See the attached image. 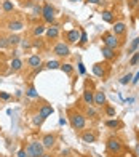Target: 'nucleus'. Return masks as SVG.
I'll return each mask as SVG.
<instances>
[{
    "instance_id": "nucleus-42",
    "label": "nucleus",
    "mask_w": 139,
    "mask_h": 157,
    "mask_svg": "<svg viewBox=\"0 0 139 157\" xmlns=\"http://www.w3.org/2000/svg\"><path fill=\"white\" fill-rule=\"evenodd\" d=\"M21 45H22V47H24V48H27V47H29V42H26V40H22V42H21Z\"/></svg>"
},
{
    "instance_id": "nucleus-39",
    "label": "nucleus",
    "mask_w": 139,
    "mask_h": 157,
    "mask_svg": "<svg viewBox=\"0 0 139 157\" xmlns=\"http://www.w3.org/2000/svg\"><path fill=\"white\" fill-rule=\"evenodd\" d=\"M78 71H80V74H85V72H86V69H85V66H83V63H78Z\"/></svg>"
},
{
    "instance_id": "nucleus-34",
    "label": "nucleus",
    "mask_w": 139,
    "mask_h": 157,
    "mask_svg": "<svg viewBox=\"0 0 139 157\" xmlns=\"http://www.w3.org/2000/svg\"><path fill=\"white\" fill-rule=\"evenodd\" d=\"M7 47H10L8 45V40H7V37H0V48H7Z\"/></svg>"
},
{
    "instance_id": "nucleus-8",
    "label": "nucleus",
    "mask_w": 139,
    "mask_h": 157,
    "mask_svg": "<svg viewBox=\"0 0 139 157\" xmlns=\"http://www.w3.org/2000/svg\"><path fill=\"white\" fill-rule=\"evenodd\" d=\"M66 39H67V42H69V43H77L78 40H80V31H78V29H72V31H69V32H67V35H66Z\"/></svg>"
},
{
    "instance_id": "nucleus-43",
    "label": "nucleus",
    "mask_w": 139,
    "mask_h": 157,
    "mask_svg": "<svg viewBox=\"0 0 139 157\" xmlns=\"http://www.w3.org/2000/svg\"><path fill=\"white\" fill-rule=\"evenodd\" d=\"M136 156L139 157V144H136Z\"/></svg>"
},
{
    "instance_id": "nucleus-32",
    "label": "nucleus",
    "mask_w": 139,
    "mask_h": 157,
    "mask_svg": "<svg viewBox=\"0 0 139 157\" xmlns=\"http://www.w3.org/2000/svg\"><path fill=\"white\" fill-rule=\"evenodd\" d=\"M42 15V8L39 5H34V8H32V16H40Z\"/></svg>"
},
{
    "instance_id": "nucleus-10",
    "label": "nucleus",
    "mask_w": 139,
    "mask_h": 157,
    "mask_svg": "<svg viewBox=\"0 0 139 157\" xmlns=\"http://www.w3.org/2000/svg\"><path fill=\"white\" fill-rule=\"evenodd\" d=\"M114 35H123L125 32H126V26H125V22H122V21H118V22H115L114 24Z\"/></svg>"
},
{
    "instance_id": "nucleus-38",
    "label": "nucleus",
    "mask_w": 139,
    "mask_h": 157,
    "mask_svg": "<svg viewBox=\"0 0 139 157\" xmlns=\"http://www.w3.org/2000/svg\"><path fill=\"white\" fill-rule=\"evenodd\" d=\"M131 84H133V85L139 84V72H138V74H136V76H134L133 78H131Z\"/></svg>"
},
{
    "instance_id": "nucleus-40",
    "label": "nucleus",
    "mask_w": 139,
    "mask_h": 157,
    "mask_svg": "<svg viewBox=\"0 0 139 157\" xmlns=\"http://www.w3.org/2000/svg\"><path fill=\"white\" fill-rule=\"evenodd\" d=\"M18 157H29V156H27V152H26V151H22V149H21L19 152H18Z\"/></svg>"
},
{
    "instance_id": "nucleus-35",
    "label": "nucleus",
    "mask_w": 139,
    "mask_h": 157,
    "mask_svg": "<svg viewBox=\"0 0 139 157\" xmlns=\"http://www.w3.org/2000/svg\"><path fill=\"white\" fill-rule=\"evenodd\" d=\"M86 40H88L86 32H85V31H82V32H80V40H78V42H80V43H86Z\"/></svg>"
},
{
    "instance_id": "nucleus-20",
    "label": "nucleus",
    "mask_w": 139,
    "mask_h": 157,
    "mask_svg": "<svg viewBox=\"0 0 139 157\" xmlns=\"http://www.w3.org/2000/svg\"><path fill=\"white\" fill-rule=\"evenodd\" d=\"M21 67H22V61L19 58H15L11 61V69L13 71H21Z\"/></svg>"
},
{
    "instance_id": "nucleus-44",
    "label": "nucleus",
    "mask_w": 139,
    "mask_h": 157,
    "mask_svg": "<svg viewBox=\"0 0 139 157\" xmlns=\"http://www.w3.org/2000/svg\"><path fill=\"white\" fill-rule=\"evenodd\" d=\"M128 157H138V156H136V154H134V156H128Z\"/></svg>"
},
{
    "instance_id": "nucleus-36",
    "label": "nucleus",
    "mask_w": 139,
    "mask_h": 157,
    "mask_svg": "<svg viewBox=\"0 0 139 157\" xmlns=\"http://www.w3.org/2000/svg\"><path fill=\"white\" fill-rule=\"evenodd\" d=\"M43 120H45V119L42 117L40 114H39V115H35V117H34V123H35V125H40V123L43 122Z\"/></svg>"
},
{
    "instance_id": "nucleus-14",
    "label": "nucleus",
    "mask_w": 139,
    "mask_h": 157,
    "mask_svg": "<svg viewBox=\"0 0 139 157\" xmlns=\"http://www.w3.org/2000/svg\"><path fill=\"white\" fill-rule=\"evenodd\" d=\"M101 52H103V56L107 59V61H110V59H114L115 58V50H112V48H109V47H103V50H101Z\"/></svg>"
},
{
    "instance_id": "nucleus-45",
    "label": "nucleus",
    "mask_w": 139,
    "mask_h": 157,
    "mask_svg": "<svg viewBox=\"0 0 139 157\" xmlns=\"http://www.w3.org/2000/svg\"><path fill=\"white\" fill-rule=\"evenodd\" d=\"M71 2H77V0H71Z\"/></svg>"
},
{
    "instance_id": "nucleus-13",
    "label": "nucleus",
    "mask_w": 139,
    "mask_h": 157,
    "mask_svg": "<svg viewBox=\"0 0 139 157\" xmlns=\"http://www.w3.org/2000/svg\"><path fill=\"white\" fill-rule=\"evenodd\" d=\"M8 29L11 32H19V31L24 29V22L22 21H10L8 22Z\"/></svg>"
},
{
    "instance_id": "nucleus-23",
    "label": "nucleus",
    "mask_w": 139,
    "mask_h": 157,
    "mask_svg": "<svg viewBox=\"0 0 139 157\" xmlns=\"http://www.w3.org/2000/svg\"><path fill=\"white\" fill-rule=\"evenodd\" d=\"M2 7H3V10H5V11H13V8H15L13 2H10V0H3Z\"/></svg>"
},
{
    "instance_id": "nucleus-19",
    "label": "nucleus",
    "mask_w": 139,
    "mask_h": 157,
    "mask_svg": "<svg viewBox=\"0 0 139 157\" xmlns=\"http://www.w3.org/2000/svg\"><path fill=\"white\" fill-rule=\"evenodd\" d=\"M93 95L94 93H91L90 90H85L83 91V101H85L86 104H93Z\"/></svg>"
},
{
    "instance_id": "nucleus-37",
    "label": "nucleus",
    "mask_w": 139,
    "mask_h": 157,
    "mask_svg": "<svg viewBox=\"0 0 139 157\" xmlns=\"http://www.w3.org/2000/svg\"><path fill=\"white\" fill-rule=\"evenodd\" d=\"M0 98L7 101V99H10V98H11V95H10V93H5V91H0Z\"/></svg>"
},
{
    "instance_id": "nucleus-9",
    "label": "nucleus",
    "mask_w": 139,
    "mask_h": 157,
    "mask_svg": "<svg viewBox=\"0 0 139 157\" xmlns=\"http://www.w3.org/2000/svg\"><path fill=\"white\" fill-rule=\"evenodd\" d=\"M54 143H56V136L54 135H45L43 140H42V144H43L45 149H51L54 146Z\"/></svg>"
},
{
    "instance_id": "nucleus-41",
    "label": "nucleus",
    "mask_w": 139,
    "mask_h": 157,
    "mask_svg": "<svg viewBox=\"0 0 139 157\" xmlns=\"http://www.w3.org/2000/svg\"><path fill=\"white\" fill-rule=\"evenodd\" d=\"M88 3H93V5H99V3H103L101 0H86Z\"/></svg>"
},
{
    "instance_id": "nucleus-21",
    "label": "nucleus",
    "mask_w": 139,
    "mask_h": 157,
    "mask_svg": "<svg viewBox=\"0 0 139 157\" xmlns=\"http://www.w3.org/2000/svg\"><path fill=\"white\" fill-rule=\"evenodd\" d=\"M138 47H139V37H136V39L133 40L131 43H129V47H128V53H134L138 50Z\"/></svg>"
},
{
    "instance_id": "nucleus-18",
    "label": "nucleus",
    "mask_w": 139,
    "mask_h": 157,
    "mask_svg": "<svg viewBox=\"0 0 139 157\" xmlns=\"http://www.w3.org/2000/svg\"><path fill=\"white\" fill-rule=\"evenodd\" d=\"M7 40H8V45H10V47H13V45H18V43L21 42V39H19V37H18L16 34L8 35V37H7Z\"/></svg>"
},
{
    "instance_id": "nucleus-30",
    "label": "nucleus",
    "mask_w": 139,
    "mask_h": 157,
    "mask_svg": "<svg viewBox=\"0 0 139 157\" xmlns=\"http://www.w3.org/2000/svg\"><path fill=\"white\" fill-rule=\"evenodd\" d=\"M106 125H107L109 128H115V130H117V128L120 127V122L118 120H107V122H106Z\"/></svg>"
},
{
    "instance_id": "nucleus-25",
    "label": "nucleus",
    "mask_w": 139,
    "mask_h": 157,
    "mask_svg": "<svg viewBox=\"0 0 139 157\" xmlns=\"http://www.w3.org/2000/svg\"><path fill=\"white\" fill-rule=\"evenodd\" d=\"M138 63H139V52H134V55L129 59V66H136Z\"/></svg>"
},
{
    "instance_id": "nucleus-27",
    "label": "nucleus",
    "mask_w": 139,
    "mask_h": 157,
    "mask_svg": "<svg viewBox=\"0 0 139 157\" xmlns=\"http://www.w3.org/2000/svg\"><path fill=\"white\" fill-rule=\"evenodd\" d=\"M46 67L48 69H59L61 67V63L59 61H48L46 63Z\"/></svg>"
},
{
    "instance_id": "nucleus-33",
    "label": "nucleus",
    "mask_w": 139,
    "mask_h": 157,
    "mask_svg": "<svg viewBox=\"0 0 139 157\" xmlns=\"http://www.w3.org/2000/svg\"><path fill=\"white\" fill-rule=\"evenodd\" d=\"M106 114H107L109 117H114L115 115V108L114 106H107V108H106Z\"/></svg>"
},
{
    "instance_id": "nucleus-29",
    "label": "nucleus",
    "mask_w": 139,
    "mask_h": 157,
    "mask_svg": "<svg viewBox=\"0 0 139 157\" xmlns=\"http://www.w3.org/2000/svg\"><path fill=\"white\" fill-rule=\"evenodd\" d=\"M26 95L29 96V98H39V93H37V90L34 88V87H30V88L26 91Z\"/></svg>"
},
{
    "instance_id": "nucleus-3",
    "label": "nucleus",
    "mask_w": 139,
    "mask_h": 157,
    "mask_svg": "<svg viewBox=\"0 0 139 157\" xmlns=\"http://www.w3.org/2000/svg\"><path fill=\"white\" fill-rule=\"evenodd\" d=\"M103 42H104V47H109V48H112V50H115L120 45L118 37L114 35V34H106L103 37Z\"/></svg>"
},
{
    "instance_id": "nucleus-28",
    "label": "nucleus",
    "mask_w": 139,
    "mask_h": 157,
    "mask_svg": "<svg viewBox=\"0 0 139 157\" xmlns=\"http://www.w3.org/2000/svg\"><path fill=\"white\" fill-rule=\"evenodd\" d=\"M61 69L66 74H72V71H74V66L72 64H69V63H66V64H61Z\"/></svg>"
},
{
    "instance_id": "nucleus-5",
    "label": "nucleus",
    "mask_w": 139,
    "mask_h": 157,
    "mask_svg": "<svg viewBox=\"0 0 139 157\" xmlns=\"http://www.w3.org/2000/svg\"><path fill=\"white\" fill-rule=\"evenodd\" d=\"M42 16L46 22H53L54 21V8L50 5V3H45L42 7Z\"/></svg>"
},
{
    "instance_id": "nucleus-12",
    "label": "nucleus",
    "mask_w": 139,
    "mask_h": 157,
    "mask_svg": "<svg viewBox=\"0 0 139 157\" xmlns=\"http://www.w3.org/2000/svg\"><path fill=\"white\" fill-rule=\"evenodd\" d=\"M53 112H54V109H53V106H50V104H43V106L40 108V111H39V114H40L43 119L50 117Z\"/></svg>"
},
{
    "instance_id": "nucleus-4",
    "label": "nucleus",
    "mask_w": 139,
    "mask_h": 157,
    "mask_svg": "<svg viewBox=\"0 0 139 157\" xmlns=\"http://www.w3.org/2000/svg\"><path fill=\"white\" fill-rule=\"evenodd\" d=\"M106 144H107V149L112 152V154H118V152H122V149H123L122 143H120V140H117V138H109Z\"/></svg>"
},
{
    "instance_id": "nucleus-15",
    "label": "nucleus",
    "mask_w": 139,
    "mask_h": 157,
    "mask_svg": "<svg viewBox=\"0 0 139 157\" xmlns=\"http://www.w3.org/2000/svg\"><path fill=\"white\" fill-rule=\"evenodd\" d=\"M82 140H83V143H94L96 141V135L93 132H83V135H82Z\"/></svg>"
},
{
    "instance_id": "nucleus-2",
    "label": "nucleus",
    "mask_w": 139,
    "mask_h": 157,
    "mask_svg": "<svg viewBox=\"0 0 139 157\" xmlns=\"http://www.w3.org/2000/svg\"><path fill=\"white\" fill-rule=\"evenodd\" d=\"M43 144H42V141L39 143V141H32V143H29L27 144V156L29 157H42L43 156Z\"/></svg>"
},
{
    "instance_id": "nucleus-6",
    "label": "nucleus",
    "mask_w": 139,
    "mask_h": 157,
    "mask_svg": "<svg viewBox=\"0 0 139 157\" xmlns=\"http://www.w3.org/2000/svg\"><path fill=\"white\" fill-rule=\"evenodd\" d=\"M53 52H54V55H58V56H69V55H71V48H69L67 43L59 42V43L54 45Z\"/></svg>"
},
{
    "instance_id": "nucleus-1",
    "label": "nucleus",
    "mask_w": 139,
    "mask_h": 157,
    "mask_svg": "<svg viewBox=\"0 0 139 157\" xmlns=\"http://www.w3.org/2000/svg\"><path fill=\"white\" fill-rule=\"evenodd\" d=\"M71 125H72L74 130H83L86 125V117L80 112L71 114Z\"/></svg>"
},
{
    "instance_id": "nucleus-17",
    "label": "nucleus",
    "mask_w": 139,
    "mask_h": 157,
    "mask_svg": "<svg viewBox=\"0 0 139 157\" xmlns=\"http://www.w3.org/2000/svg\"><path fill=\"white\" fill-rule=\"evenodd\" d=\"M93 74H94V76H98V77H104L106 71H104L103 64H94V66H93Z\"/></svg>"
},
{
    "instance_id": "nucleus-22",
    "label": "nucleus",
    "mask_w": 139,
    "mask_h": 157,
    "mask_svg": "<svg viewBox=\"0 0 139 157\" xmlns=\"http://www.w3.org/2000/svg\"><path fill=\"white\" fill-rule=\"evenodd\" d=\"M103 19L106 22H114V13L112 11H103Z\"/></svg>"
},
{
    "instance_id": "nucleus-7",
    "label": "nucleus",
    "mask_w": 139,
    "mask_h": 157,
    "mask_svg": "<svg viewBox=\"0 0 139 157\" xmlns=\"http://www.w3.org/2000/svg\"><path fill=\"white\" fill-rule=\"evenodd\" d=\"M93 104L96 106H104L106 104V95L104 91H94V95H93Z\"/></svg>"
},
{
    "instance_id": "nucleus-24",
    "label": "nucleus",
    "mask_w": 139,
    "mask_h": 157,
    "mask_svg": "<svg viewBox=\"0 0 139 157\" xmlns=\"http://www.w3.org/2000/svg\"><path fill=\"white\" fill-rule=\"evenodd\" d=\"M131 78H133L131 74H125V76L120 78V84H122V85H128V84H131Z\"/></svg>"
},
{
    "instance_id": "nucleus-16",
    "label": "nucleus",
    "mask_w": 139,
    "mask_h": 157,
    "mask_svg": "<svg viewBox=\"0 0 139 157\" xmlns=\"http://www.w3.org/2000/svg\"><path fill=\"white\" fill-rule=\"evenodd\" d=\"M45 32H46V37H48V39H56V37L59 35V29H58V26L48 27V29H46Z\"/></svg>"
},
{
    "instance_id": "nucleus-31",
    "label": "nucleus",
    "mask_w": 139,
    "mask_h": 157,
    "mask_svg": "<svg viewBox=\"0 0 139 157\" xmlns=\"http://www.w3.org/2000/svg\"><path fill=\"white\" fill-rule=\"evenodd\" d=\"M96 115H98V112H96L93 108H88L86 111V117H91V119H96Z\"/></svg>"
},
{
    "instance_id": "nucleus-11",
    "label": "nucleus",
    "mask_w": 139,
    "mask_h": 157,
    "mask_svg": "<svg viewBox=\"0 0 139 157\" xmlns=\"http://www.w3.org/2000/svg\"><path fill=\"white\" fill-rule=\"evenodd\" d=\"M27 64H29L32 69H40V66H42V59H40V56H37V55H32V56L27 59Z\"/></svg>"
},
{
    "instance_id": "nucleus-26",
    "label": "nucleus",
    "mask_w": 139,
    "mask_h": 157,
    "mask_svg": "<svg viewBox=\"0 0 139 157\" xmlns=\"http://www.w3.org/2000/svg\"><path fill=\"white\" fill-rule=\"evenodd\" d=\"M45 31H46V29H45V26H35V27H34V35H35V37H39V35L43 34Z\"/></svg>"
}]
</instances>
